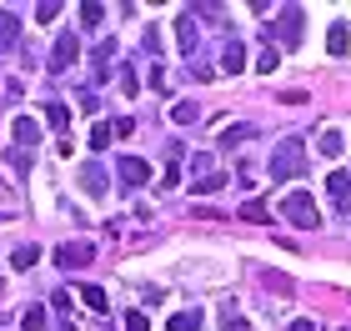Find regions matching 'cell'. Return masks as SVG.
I'll list each match as a JSON object with an SVG mask.
<instances>
[{
  "mask_svg": "<svg viewBox=\"0 0 351 331\" xmlns=\"http://www.w3.org/2000/svg\"><path fill=\"white\" fill-rule=\"evenodd\" d=\"M25 331H45V311H40V306L25 311Z\"/></svg>",
  "mask_w": 351,
  "mask_h": 331,
  "instance_id": "cb8c5ba5",
  "label": "cell"
},
{
  "mask_svg": "<svg viewBox=\"0 0 351 331\" xmlns=\"http://www.w3.org/2000/svg\"><path fill=\"white\" fill-rule=\"evenodd\" d=\"M36 256H40L36 246H21V251H15V256H10V266H21V271H30V266H36Z\"/></svg>",
  "mask_w": 351,
  "mask_h": 331,
  "instance_id": "ac0fdd59",
  "label": "cell"
},
{
  "mask_svg": "<svg viewBox=\"0 0 351 331\" xmlns=\"http://www.w3.org/2000/svg\"><path fill=\"white\" fill-rule=\"evenodd\" d=\"M291 331H316V326L311 321H291Z\"/></svg>",
  "mask_w": 351,
  "mask_h": 331,
  "instance_id": "f546056e",
  "label": "cell"
},
{
  "mask_svg": "<svg viewBox=\"0 0 351 331\" xmlns=\"http://www.w3.org/2000/svg\"><path fill=\"white\" fill-rule=\"evenodd\" d=\"M246 136H251V125H246V121H236V125H226V131H221V146H241Z\"/></svg>",
  "mask_w": 351,
  "mask_h": 331,
  "instance_id": "9a60e30c",
  "label": "cell"
},
{
  "mask_svg": "<svg viewBox=\"0 0 351 331\" xmlns=\"http://www.w3.org/2000/svg\"><path fill=\"white\" fill-rule=\"evenodd\" d=\"M171 116H176V121H181V125H191V121H201V110H196V106H191V101H181V106H176V110H171Z\"/></svg>",
  "mask_w": 351,
  "mask_h": 331,
  "instance_id": "603a6c76",
  "label": "cell"
},
{
  "mask_svg": "<svg viewBox=\"0 0 351 331\" xmlns=\"http://www.w3.org/2000/svg\"><path fill=\"white\" fill-rule=\"evenodd\" d=\"M221 186H226V176H221V171H201V176H196V191H201V196H216Z\"/></svg>",
  "mask_w": 351,
  "mask_h": 331,
  "instance_id": "4fadbf2b",
  "label": "cell"
},
{
  "mask_svg": "<svg viewBox=\"0 0 351 331\" xmlns=\"http://www.w3.org/2000/svg\"><path fill=\"white\" fill-rule=\"evenodd\" d=\"M316 151H322V156H326V161H337V156L346 151V140H341V131H331V125H326V131H322V136H316Z\"/></svg>",
  "mask_w": 351,
  "mask_h": 331,
  "instance_id": "52a82bcc",
  "label": "cell"
},
{
  "mask_svg": "<svg viewBox=\"0 0 351 331\" xmlns=\"http://www.w3.org/2000/svg\"><path fill=\"white\" fill-rule=\"evenodd\" d=\"M45 125H51V131H60V136H66V125H71V110L51 101V106H45Z\"/></svg>",
  "mask_w": 351,
  "mask_h": 331,
  "instance_id": "7c38bea8",
  "label": "cell"
},
{
  "mask_svg": "<svg viewBox=\"0 0 351 331\" xmlns=\"http://www.w3.org/2000/svg\"><path fill=\"white\" fill-rule=\"evenodd\" d=\"M296 21H301V10H286V21H281V30H276V40H286V45H296V40H301V30H296Z\"/></svg>",
  "mask_w": 351,
  "mask_h": 331,
  "instance_id": "5bb4252c",
  "label": "cell"
},
{
  "mask_svg": "<svg viewBox=\"0 0 351 331\" xmlns=\"http://www.w3.org/2000/svg\"><path fill=\"white\" fill-rule=\"evenodd\" d=\"M171 331H201V317H196V311H176V317H171Z\"/></svg>",
  "mask_w": 351,
  "mask_h": 331,
  "instance_id": "e0dca14e",
  "label": "cell"
},
{
  "mask_svg": "<svg viewBox=\"0 0 351 331\" xmlns=\"http://www.w3.org/2000/svg\"><path fill=\"white\" fill-rule=\"evenodd\" d=\"M221 66H226V71H246V51H241V45H226V56H221Z\"/></svg>",
  "mask_w": 351,
  "mask_h": 331,
  "instance_id": "2e32d148",
  "label": "cell"
},
{
  "mask_svg": "<svg viewBox=\"0 0 351 331\" xmlns=\"http://www.w3.org/2000/svg\"><path fill=\"white\" fill-rule=\"evenodd\" d=\"M101 15H106L101 5H81V21H86V25H95V21H101Z\"/></svg>",
  "mask_w": 351,
  "mask_h": 331,
  "instance_id": "f1b7e54d",
  "label": "cell"
},
{
  "mask_svg": "<svg viewBox=\"0 0 351 331\" xmlns=\"http://www.w3.org/2000/svg\"><path fill=\"white\" fill-rule=\"evenodd\" d=\"M176 40H181V51L191 56L196 51V40H201V30H196V21H191V15H181V21H176Z\"/></svg>",
  "mask_w": 351,
  "mask_h": 331,
  "instance_id": "ba28073f",
  "label": "cell"
},
{
  "mask_svg": "<svg viewBox=\"0 0 351 331\" xmlns=\"http://www.w3.org/2000/svg\"><path fill=\"white\" fill-rule=\"evenodd\" d=\"M90 256H95L90 241H66V246H56V266H90Z\"/></svg>",
  "mask_w": 351,
  "mask_h": 331,
  "instance_id": "3957f363",
  "label": "cell"
},
{
  "mask_svg": "<svg viewBox=\"0 0 351 331\" xmlns=\"http://www.w3.org/2000/svg\"><path fill=\"white\" fill-rule=\"evenodd\" d=\"M326 51H331V56H346V51H351L346 25H331V30H326Z\"/></svg>",
  "mask_w": 351,
  "mask_h": 331,
  "instance_id": "30bf717a",
  "label": "cell"
},
{
  "mask_svg": "<svg viewBox=\"0 0 351 331\" xmlns=\"http://www.w3.org/2000/svg\"><path fill=\"white\" fill-rule=\"evenodd\" d=\"M241 216H246V221H271L266 201H246V206H241Z\"/></svg>",
  "mask_w": 351,
  "mask_h": 331,
  "instance_id": "44dd1931",
  "label": "cell"
},
{
  "mask_svg": "<svg viewBox=\"0 0 351 331\" xmlns=\"http://www.w3.org/2000/svg\"><path fill=\"white\" fill-rule=\"evenodd\" d=\"M281 66V51H276V45H271V51H261V66L256 71H276Z\"/></svg>",
  "mask_w": 351,
  "mask_h": 331,
  "instance_id": "484cf974",
  "label": "cell"
},
{
  "mask_svg": "<svg viewBox=\"0 0 351 331\" xmlns=\"http://www.w3.org/2000/svg\"><path fill=\"white\" fill-rule=\"evenodd\" d=\"M81 186H86L90 196H106V171H101V166H86V171H81Z\"/></svg>",
  "mask_w": 351,
  "mask_h": 331,
  "instance_id": "8fae6325",
  "label": "cell"
},
{
  "mask_svg": "<svg viewBox=\"0 0 351 331\" xmlns=\"http://www.w3.org/2000/svg\"><path fill=\"white\" fill-rule=\"evenodd\" d=\"M281 216L291 221V226H301V231H311V226H322V216H316V201L306 196V191H291L281 201Z\"/></svg>",
  "mask_w": 351,
  "mask_h": 331,
  "instance_id": "7a4b0ae2",
  "label": "cell"
},
{
  "mask_svg": "<svg viewBox=\"0 0 351 331\" xmlns=\"http://www.w3.org/2000/svg\"><path fill=\"white\" fill-rule=\"evenodd\" d=\"M10 131H15V140H21V146H36V140H40V125L30 121V116H21V121L10 125Z\"/></svg>",
  "mask_w": 351,
  "mask_h": 331,
  "instance_id": "9c48e42d",
  "label": "cell"
},
{
  "mask_svg": "<svg viewBox=\"0 0 351 331\" xmlns=\"http://www.w3.org/2000/svg\"><path fill=\"white\" fill-rule=\"evenodd\" d=\"M56 15H60V5H56V0H45V5H36V21L45 25V21H56Z\"/></svg>",
  "mask_w": 351,
  "mask_h": 331,
  "instance_id": "d4e9b609",
  "label": "cell"
},
{
  "mask_svg": "<svg viewBox=\"0 0 351 331\" xmlns=\"http://www.w3.org/2000/svg\"><path fill=\"white\" fill-rule=\"evenodd\" d=\"M0 331H5V326H0Z\"/></svg>",
  "mask_w": 351,
  "mask_h": 331,
  "instance_id": "4dcf8cb0",
  "label": "cell"
},
{
  "mask_svg": "<svg viewBox=\"0 0 351 331\" xmlns=\"http://www.w3.org/2000/svg\"><path fill=\"white\" fill-rule=\"evenodd\" d=\"M81 302H86L90 311H106V291H101V286H86V291H81Z\"/></svg>",
  "mask_w": 351,
  "mask_h": 331,
  "instance_id": "ffe728a7",
  "label": "cell"
},
{
  "mask_svg": "<svg viewBox=\"0 0 351 331\" xmlns=\"http://www.w3.org/2000/svg\"><path fill=\"white\" fill-rule=\"evenodd\" d=\"M110 136H116L110 125H95V131H90V151H106V146H110Z\"/></svg>",
  "mask_w": 351,
  "mask_h": 331,
  "instance_id": "7402d4cb",
  "label": "cell"
},
{
  "mask_svg": "<svg viewBox=\"0 0 351 331\" xmlns=\"http://www.w3.org/2000/svg\"><path fill=\"white\" fill-rule=\"evenodd\" d=\"M301 171H306V151H301V140H286V146L271 156V176L276 181H296Z\"/></svg>",
  "mask_w": 351,
  "mask_h": 331,
  "instance_id": "6da1fadb",
  "label": "cell"
},
{
  "mask_svg": "<svg viewBox=\"0 0 351 331\" xmlns=\"http://www.w3.org/2000/svg\"><path fill=\"white\" fill-rule=\"evenodd\" d=\"M15 25H21V21H15L10 10H0V45H10V40H15Z\"/></svg>",
  "mask_w": 351,
  "mask_h": 331,
  "instance_id": "d6986e66",
  "label": "cell"
},
{
  "mask_svg": "<svg viewBox=\"0 0 351 331\" xmlns=\"http://www.w3.org/2000/svg\"><path fill=\"white\" fill-rule=\"evenodd\" d=\"M75 66V36H60L51 51V71H71Z\"/></svg>",
  "mask_w": 351,
  "mask_h": 331,
  "instance_id": "8992f818",
  "label": "cell"
},
{
  "mask_svg": "<svg viewBox=\"0 0 351 331\" xmlns=\"http://www.w3.org/2000/svg\"><path fill=\"white\" fill-rule=\"evenodd\" d=\"M116 171H121V181H125V186H146V181H151V166H146V161H136V156H125Z\"/></svg>",
  "mask_w": 351,
  "mask_h": 331,
  "instance_id": "5b68a950",
  "label": "cell"
},
{
  "mask_svg": "<svg viewBox=\"0 0 351 331\" xmlns=\"http://www.w3.org/2000/svg\"><path fill=\"white\" fill-rule=\"evenodd\" d=\"M110 131H116V136H131V131H136V121H131V116H121V121H110Z\"/></svg>",
  "mask_w": 351,
  "mask_h": 331,
  "instance_id": "4316f807",
  "label": "cell"
},
{
  "mask_svg": "<svg viewBox=\"0 0 351 331\" xmlns=\"http://www.w3.org/2000/svg\"><path fill=\"white\" fill-rule=\"evenodd\" d=\"M326 191H331V206H337V211H351V176H346V171H331Z\"/></svg>",
  "mask_w": 351,
  "mask_h": 331,
  "instance_id": "277c9868",
  "label": "cell"
},
{
  "mask_svg": "<svg viewBox=\"0 0 351 331\" xmlns=\"http://www.w3.org/2000/svg\"><path fill=\"white\" fill-rule=\"evenodd\" d=\"M125 331H146V317H141V311H125Z\"/></svg>",
  "mask_w": 351,
  "mask_h": 331,
  "instance_id": "83f0119b",
  "label": "cell"
}]
</instances>
